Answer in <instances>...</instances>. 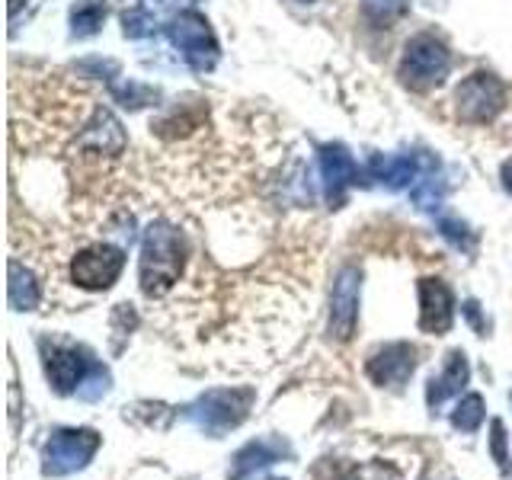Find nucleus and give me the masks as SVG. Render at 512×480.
<instances>
[{"label":"nucleus","instance_id":"obj_1","mask_svg":"<svg viewBox=\"0 0 512 480\" xmlns=\"http://www.w3.org/2000/svg\"><path fill=\"white\" fill-rule=\"evenodd\" d=\"M183 240L173 228L164 224H151L144 234V250H141V288L148 298H160L170 292L173 282L183 272Z\"/></svg>","mask_w":512,"mask_h":480},{"label":"nucleus","instance_id":"obj_2","mask_svg":"<svg viewBox=\"0 0 512 480\" xmlns=\"http://www.w3.org/2000/svg\"><path fill=\"white\" fill-rule=\"evenodd\" d=\"M448 68H452V58H448V48L436 36H413L407 42L404 61H400V77L404 84L413 90H429L439 87Z\"/></svg>","mask_w":512,"mask_h":480},{"label":"nucleus","instance_id":"obj_3","mask_svg":"<svg viewBox=\"0 0 512 480\" xmlns=\"http://www.w3.org/2000/svg\"><path fill=\"white\" fill-rule=\"evenodd\" d=\"M170 39H173V45L180 48L183 58L196 71L215 68V61H218V42H215V32H212V26H208L205 16L192 13V10L180 13L170 23Z\"/></svg>","mask_w":512,"mask_h":480},{"label":"nucleus","instance_id":"obj_4","mask_svg":"<svg viewBox=\"0 0 512 480\" xmlns=\"http://www.w3.org/2000/svg\"><path fill=\"white\" fill-rule=\"evenodd\" d=\"M506 103V87L487 71H477L468 80H461L455 93V109L464 122H490Z\"/></svg>","mask_w":512,"mask_h":480},{"label":"nucleus","instance_id":"obj_5","mask_svg":"<svg viewBox=\"0 0 512 480\" xmlns=\"http://www.w3.org/2000/svg\"><path fill=\"white\" fill-rule=\"evenodd\" d=\"M122 269H125V253L119 247L96 244V247H87L74 256L71 279H74V285L87 288V292H103V288H109L122 276Z\"/></svg>","mask_w":512,"mask_h":480},{"label":"nucleus","instance_id":"obj_6","mask_svg":"<svg viewBox=\"0 0 512 480\" xmlns=\"http://www.w3.org/2000/svg\"><path fill=\"white\" fill-rule=\"evenodd\" d=\"M320 180H324V189H327V199L333 205L343 202V189L349 183L359 180V167L356 160L346 154L343 144H327L324 151H320Z\"/></svg>","mask_w":512,"mask_h":480},{"label":"nucleus","instance_id":"obj_7","mask_svg":"<svg viewBox=\"0 0 512 480\" xmlns=\"http://www.w3.org/2000/svg\"><path fill=\"white\" fill-rule=\"evenodd\" d=\"M356 314H359V272L343 269L340 279L333 285V317H330V324L340 340H349L352 336Z\"/></svg>","mask_w":512,"mask_h":480},{"label":"nucleus","instance_id":"obj_8","mask_svg":"<svg viewBox=\"0 0 512 480\" xmlns=\"http://www.w3.org/2000/svg\"><path fill=\"white\" fill-rule=\"evenodd\" d=\"M420 301H423V317L420 327L426 333H445L452 324V292L439 279H423L420 282Z\"/></svg>","mask_w":512,"mask_h":480},{"label":"nucleus","instance_id":"obj_9","mask_svg":"<svg viewBox=\"0 0 512 480\" xmlns=\"http://www.w3.org/2000/svg\"><path fill=\"white\" fill-rule=\"evenodd\" d=\"M80 372H84V359H80L77 349H55L48 356V375L58 384L61 391H68L71 384H77Z\"/></svg>","mask_w":512,"mask_h":480},{"label":"nucleus","instance_id":"obj_10","mask_svg":"<svg viewBox=\"0 0 512 480\" xmlns=\"http://www.w3.org/2000/svg\"><path fill=\"white\" fill-rule=\"evenodd\" d=\"M10 304L16 311H29L39 304V285L29 272L20 269V263H10Z\"/></svg>","mask_w":512,"mask_h":480},{"label":"nucleus","instance_id":"obj_11","mask_svg":"<svg viewBox=\"0 0 512 480\" xmlns=\"http://www.w3.org/2000/svg\"><path fill=\"white\" fill-rule=\"evenodd\" d=\"M372 365H384V372L375 375V381H381V384H388V381L394 378V372H397L400 378H404L407 372H413V349L404 346V343L388 346L378 359H372Z\"/></svg>","mask_w":512,"mask_h":480},{"label":"nucleus","instance_id":"obj_12","mask_svg":"<svg viewBox=\"0 0 512 480\" xmlns=\"http://www.w3.org/2000/svg\"><path fill=\"white\" fill-rule=\"evenodd\" d=\"M106 20V4L103 0H84V4H77L71 10V26H74V36H93L96 29L103 26Z\"/></svg>","mask_w":512,"mask_h":480},{"label":"nucleus","instance_id":"obj_13","mask_svg":"<svg viewBox=\"0 0 512 480\" xmlns=\"http://www.w3.org/2000/svg\"><path fill=\"white\" fill-rule=\"evenodd\" d=\"M410 0H362V13L375 26H391L400 16H407Z\"/></svg>","mask_w":512,"mask_h":480},{"label":"nucleus","instance_id":"obj_14","mask_svg":"<svg viewBox=\"0 0 512 480\" xmlns=\"http://www.w3.org/2000/svg\"><path fill=\"white\" fill-rule=\"evenodd\" d=\"M503 183H506V189H512V160L503 167Z\"/></svg>","mask_w":512,"mask_h":480},{"label":"nucleus","instance_id":"obj_15","mask_svg":"<svg viewBox=\"0 0 512 480\" xmlns=\"http://www.w3.org/2000/svg\"><path fill=\"white\" fill-rule=\"evenodd\" d=\"M301 4H311V0H301Z\"/></svg>","mask_w":512,"mask_h":480}]
</instances>
